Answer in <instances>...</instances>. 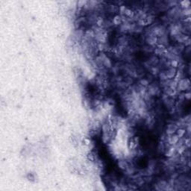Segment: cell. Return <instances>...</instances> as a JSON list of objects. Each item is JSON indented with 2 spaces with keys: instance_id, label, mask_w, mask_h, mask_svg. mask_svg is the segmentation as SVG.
I'll return each mask as SVG.
<instances>
[{
  "instance_id": "obj_2",
  "label": "cell",
  "mask_w": 191,
  "mask_h": 191,
  "mask_svg": "<svg viewBox=\"0 0 191 191\" xmlns=\"http://www.w3.org/2000/svg\"><path fill=\"white\" fill-rule=\"evenodd\" d=\"M186 132H187L186 128H178L177 129V131H176V134L179 138H180V139H181V138H184V135L186 134Z\"/></svg>"
},
{
  "instance_id": "obj_1",
  "label": "cell",
  "mask_w": 191,
  "mask_h": 191,
  "mask_svg": "<svg viewBox=\"0 0 191 191\" xmlns=\"http://www.w3.org/2000/svg\"><path fill=\"white\" fill-rule=\"evenodd\" d=\"M178 128V126H177L176 123H174V122L169 123L166 127V134L167 135H172V134H176Z\"/></svg>"
}]
</instances>
